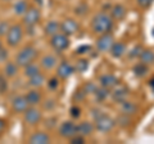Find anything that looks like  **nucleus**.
Masks as SVG:
<instances>
[{
	"mask_svg": "<svg viewBox=\"0 0 154 144\" xmlns=\"http://www.w3.org/2000/svg\"><path fill=\"white\" fill-rule=\"evenodd\" d=\"M113 27V18L110 14L105 12H100L93 18L91 22V28H93L94 33L96 35H103L112 30Z\"/></svg>",
	"mask_w": 154,
	"mask_h": 144,
	"instance_id": "nucleus-1",
	"label": "nucleus"
},
{
	"mask_svg": "<svg viewBox=\"0 0 154 144\" xmlns=\"http://www.w3.org/2000/svg\"><path fill=\"white\" fill-rule=\"evenodd\" d=\"M37 55V52L33 46H26L23 48L22 50H19V53L16 57V63L19 66V67H25L27 64L32 63L35 61Z\"/></svg>",
	"mask_w": 154,
	"mask_h": 144,
	"instance_id": "nucleus-2",
	"label": "nucleus"
},
{
	"mask_svg": "<svg viewBox=\"0 0 154 144\" xmlns=\"http://www.w3.org/2000/svg\"><path fill=\"white\" fill-rule=\"evenodd\" d=\"M94 120H95V127H96V130H99V131H102V133L110 131L114 127V125H116L114 120L112 117L107 116L105 113L99 114V116L95 117Z\"/></svg>",
	"mask_w": 154,
	"mask_h": 144,
	"instance_id": "nucleus-3",
	"label": "nucleus"
},
{
	"mask_svg": "<svg viewBox=\"0 0 154 144\" xmlns=\"http://www.w3.org/2000/svg\"><path fill=\"white\" fill-rule=\"evenodd\" d=\"M50 45L53 46V49L57 52H63L69 46V39L68 35H66L63 32H57L55 35L51 36Z\"/></svg>",
	"mask_w": 154,
	"mask_h": 144,
	"instance_id": "nucleus-4",
	"label": "nucleus"
},
{
	"mask_svg": "<svg viewBox=\"0 0 154 144\" xmlns=\"http://www.w3.org/2000/svg\"><path fill=\"white\" fill-rule=\"evenodd\" d=\"M23 30L19 25H13L7 32V42L9 46H17L22 40Z\"/></svg>",
	"mask_w": 154,
	"mask_h": 144,
	"instance_id": "nucleus-5",
	"label": "nucleus"
},
{
	"mask_svg": "<svg viewBox=\"0 0 154 144\" xmlns=\"http://www.w3.org/2000/svg\"><path fill=\"white\" fill-rule=\"evenodd\" d=\"M40 11L37 8H28L26 13L23 14V23L27 26V27H32L35 26L36 23L40 21Z\"/></svg>",
	"mask_w": 154,
	"mask_h": 144,
	"instance_id": "nucleus-6",
	"label": "nucleus"
},
{
	"mask_svg": "<svg viewBox=\"0 0 154 144\" xmlns=\"http://www.w3.org/2000/svg\"><path fill=\"white\" fill-rule=\"evenodd\" d=\"M114 44V39L110 33H103L100 35V37L96 41V49L102 53H105V52H109L112 45Z\"/></svg>",
	"mask_w": 154,
	"mask_h": 144,
	"instance_id": "nucleus-7",
	"label": "nucleus"
},
{
	"mask_svg": "<svg viewBox=\"0 0 154 144\" xmlns=\"http://www.w3.org/2000/svg\"><path fill=\"white\" fill-rule=\"evenodd\" d=\"M128 88L126 85H123V84H117L114 86V89H113V92H112V99L114 100L116 103H122L123 100H126L127 97H128Z\"/></svg>",
	"mask_w": 154,
	"mask_h": 144,
	"instance_id": "nucleus-8",
	"label": "nucleus"
},
{
	"mask_svg": "<svg viewBox=\"0 0 154 144\" xmlns=\"http://www.w3.org/2000/svg\"><path fill=\"white\" fill-rule=\"evenodd\" d=\"M59 135L64 139H71L77 135V125L72 121H66L60 125L59 127Z\"/></svg>",
	"mask_w": 154,
	"mask_h": 144,
	"instance_id": "nucleus-9",
	"label": "nucleus"
},
{
	"mask_svg": "<svg viewBox=\"0 0 154 144\" xmlns=\"http://www.w3.org/2000/svg\"><path fill=\"white\" fill-rule=\"evenodd\" d=\"M41 120V112L38 109L33 108V105H30L25 112V122L28 125H36Z\"/></svg>",
	"mask_w": 154,
	"mask_h": 144,
	"instance_id": "nucleus-10",
	"label": "nucleus"
},
{
	"mask_svg": "<svg viewBox=\"0 0 154 144\" xmlns=\"http://www.w3.org/2000/svg\"><path fill=\"white\" fill-rule=\"evenodd\" d=\"M28 107H30V103L27 102L26 95H18V97L14 98L13 102H12V108H13V111L17 112V113H23V112H26Z\"/></svg>",
	"mask_w": 154,
	"mask_h": 144,
	"instance_id": "nucleus-11",
	"label": "nucleus"
},
{
	"mask_svg": "<svg viewBox=\"0 0 154 144\" xmlns=\"http://www.w3.org/2000/svg\"><path fill=\"white\" fill-rule=\"evenodd\" d=\"M75 72V67L72 66L69 62H62V63L58 66V68H57V75H58V77H60V79H68L69 76L72 75Z\"/></svg>",
	"mask_w": 154,
	"mask_h": 144,
	"instance_id": "nucleus-12",
	"label": "nucleus"
},
{
	"mask_svg": "<svg viewBox=\"0 0 154 144\" xmlns=\"http://www.w3.org/2000/svg\"><path fill=\"white\" fill-rule=\"evenodd\" d=\"M77 30H79V23H77L76 21L71 20V18H68V20H64L63 22L60 23V32L66 33V35H73V33L77 32Z\"/></svg>",
	"mask_w": 154,
	"mask_h": 144,
	"instance_id": "nucleus-13",
	"label": "nucleus"
},
{
	"mask_svg": "<svg viewBox=\"0 0 154 144\" xmlns=\"http://www.w3.org/2000/svg\"><path fill=\"white\" fill-rule=\"evenodd\" d=\"M99 81H100V85H102L103 88H107V89H112L118 84V79L112 74L103 75L102 77L99 79Z\"/></svg>",
	"mask_w": 154,
	"mask_h": 144,
	"instance_id": "nucleus-14",
	"label": "nucleus"
},
{
	"mask_svg": "<svg viewBox=\"0 0 154 144\" xmlns=\"http://www.w3.org/2000/svg\"><path fill=\"white\" fill-rule=\"evenodd\" d=\"M28 142L31 144H48V143H50V136L46 133L38 131V133L32 134L30 139H28Z\"/></svg>",
	"mask_w": 154,
	"mask_h": 144,
	"instance_id": "nucleus-15",
	"label": "nucleus"
},
{
	"mask_svg": "<svg viewBox=\"0 0 154 144\" xmlns=\"http://www.w3.org/2000/svg\"><path fill=\"white\" fill-rule=\"evenodd\" d=\"M94 131V125L88 121H82L77 125V134L81 136H89Z\"/></svg>",
	"mask_w": 154,
	"mask_h": 144,
	"instance_id": "nucleus-16",
	"label": "nucleus"
},
{
	"mask_svg": "<svg viewBox=\"0 0 154 144\" xmlns=\"http://www.w3.org/2000/svg\"><path fill=\"white\" fill-rule=\"evenodd\" d=\"M137 111V105L135 104L134 102H131V100H123V102L121 103V112L123 114H127V116H132V114H135Z\"/></svg>",
	"mask_w": 154,
	"mask_h": 144,
	"instance_id": "nucleus-17",
	"label": "nucleus"
},
{
	"mask_svg": "<svg viewBox=\"0 0 154 144\" xmlns=\"http://www.w3.org/2000/svg\"><path fill=\"white\" fill-rule=\"evenodd\" d=\"M110 53H112V55L116 57V58H119V57H122L125 53H126V44L122 41H118V42H114L110 48Z\"/></svg>",
	"mask_w": 154,
	"mask_h": 144,
	"instance_id": "nucleus-18",
	"label": "nucleus"
},
{
	"mask_svg": "<svg viewBox=\"0 0 154 144\" xmlns=\"http://www.w3.org/2000/svg\"><path fill=\"white\" fill-rule=\"evenodd\" d=\"M139 59H140L141 63L146 64V66H150L154 63V52L150 49H145L140 53L139 55Z\"/></svg>",
	"mask_w": 154,
	"mask_h": 144,
	"instance_id": "nucleus-19",
	"label": "nucleus"
},
{
	"mask_svg": "<svg viewBox=\"0 0 154 144\" xmlns=\"http://www.w3.org/2000/svg\"><path fill=\"white\" fill-rule=\"evenodd\" d=\"M57 64V58L53 54H46L41 58V67L44 70H51Z\"/></svg>",
	"mask_w": 154,
	"mask_h": 144,
	"instance_id": "nucleus-20",
	"label": "nucleus"
},
{
	"mask_svg": "<svg viewBox=\"0 0 154 144\" xmlns=\"http://www.w3.org/2000/svg\"><path fill=\"white\" fill-rule=\"evenodd\" d=\"M26 99H27V102L30 103V105H36L41 102V94L38 90L33 89L26 94Z\"/></svg>",
	"mask_w": 154,
	"mask_h": 144,
	"instance_id": "nucleus-21",
	"label": "nucleus"
},
{
	"mask_svg": "<svg viewBox=\"0 0 154 144\" xmlns=\"http://www.w3.org/2000/svg\"><path fill=\"white\" fill-rule=\"evenodd\" d=\"M27 9H28V4L26 0H17L13 5V13L17 14V16H23Z\"/></svg>",
	"mask_w": 154,
	"mask_h": 144,
	"instance_id": "nucleus-22",
	"label": "nucleus"
},
{
	"mask_svg": "<svg viewBox=\"0 0 154 144\" xmlns=\"http://www.w3.org/2000/svg\"><path fill=\"white\" fill-rule=\"evenodd\" d=\"M110 16H112L113 20H123V17L126 16V9H125L123 5H119V4H117V5H114L112 8V12H110Z\"/></svg>",
	"mask_w": 154,
	"mask_h": 144,
	"instance_id": "nucleus-23",
	"label": "nucleus"
},
{
	"mask_svg": "<svg viewBox=\"0 0 154 144\" xmlns=\"http://www.w3.org/2000/svg\"><path fill=\"white\" fill-rule=\"evenodd\" d=\"M60 31V23H58L57 21H50L48 22V25L45 26V33L49 36L55 35L57 32Z\"/></svg>",
	"mask_w": 154,
	"mask_h": 144,
	"instance_id": "nucleus-24",
	"label": "nucleus"
},
{
	"mask_svg": "<svg viewBox=\"0 0 154 144\" xmlns=\"http://www.w3.org/2000/svg\"><path fill=\"white\" fill-rule=\"evenodd\" d=\"M28 84H30L32 88H40V86H42L45 84V76L40 72V74H37L35 76H32V77H30Z\"/></svg>",
	"mask_w": 154,
	"mask_h": 144,
	"instance_id": "nucleus-25",
	"label": "nucleus"
},
{
	"mask_svg": "<svg viewBox=\"0 0 154 144\" xmlns=\"http://www.w3.org/2000/svg\"><path fill=\"white\" fill-rule=\"evenodd\" d=\"M18 64L17 63H13V62H9V63L5 64V67H4V74H5V76H8V77H14L17 74H18Z\"/></svg>",
	"mask_w": 154,
	"mask_h": 144,
	"instance_id": "nucleus-26",
	"label": "nucleus"
},
{
	"mask_svg": "<svg viewBox=\"0 0 154 144\" xmlns=\"http://www.w3.org/2000/svg\"><path fill=\"white\" fill-rule=\"evenodd\" d=\"M94 94H95V98H96V100L98 102H103V100H105L108 97H109V89H107V88H96V90L94 92Z\"/></svg>",
	"mask_w": 154,
	"mask_h": 144,
	"instance_id": "nucleus-27",
	"label": "nucleus"
},
{
	"mask_svg": "<svg viewBox=\"0 0 154 144\" xmlns=\"http://www.w3.org/2000/svg\"><path fill=\"white\" fill-rule=\"evenodd\" d=\"M37 74H40V68H38V66L35 64L33 62L25 66V76H27V77H32V76H35Z\"/></svg>",
	"mask_w": 154,
	"mask_h": 144,
	"instance_id": "nucleus-28",
	"label": "nucleus"
},
{
	"mask_svg": "<svg viewBox=\"0 0 154 144\" xmlns=\"http://www.w3.org/2000/svg\"><path fill=\"white\" fill-rule=\"evenodd\" d=\"M134 74L139 76V77H143V76H145L148 74V66L146 64H144V63H139L134 67Z\"/></svg>",
	"mask_w": 154,
	"mask_h": 144,
	"instance_id": "nucleus-29",
	"label": "nucleus"
},
{
	"mask_svg": "<svg viewBox=\"0 0 154 144\" xmlns=\"http://www.w3.org/2000/svg\"><path fill=\"white\" fill-rule=\"evenodd\" d=\"M88 67H89V62L86 59H79L77 61V63H76L75 70L79 71V72H85L86 70H88Z\"/></svg>",
	"mask_w": 154,
	"mask_h": 144,
	"instance_id": "nucleus-30",
	"label": "nucleus"
},
{
	"mask_svg": "<svg viewBox=\"0 0 154 144\" xmlns=\"http://www.w3.org/2000/svg\"><path fill=\"white\" fill-rule=\"evenodd\" d=\"M117 124L119 125V126H127V125L130 124V118L127 114H121L119 117H117Z\"/></svg>",
	"mask_w": 154,
	"mask_h": 144,
	"instance_id": "nucleus-31",
	"label": "nucleus"
},
{
	"mask_svg": "<svg viewBox=\"0 0 154 144\" xmlns=\"http://www.w3.org/2000/svg\"><path fill=\"white\" fill-rule=\"evenodd\" d=\"M8 90V83L7 79L3 75H0V94H4Z\"/></svg>",
	"mask_w": 154,
	"mask_h": 144,
	"instance_id": "nucleus-32",
	"label": "nucleus"
},
{
	"mask_svg": "<svg viewBox=\"0 0 154 144\" xmlns=\"http://www.w3.org/2000/svg\"><path fill=\"white\" fill-rule=\"evenodd\" d=\"M48 86H49V89H51V90H57L58 86H59V81H58L57 77H53L48 81Z\"/></svg>",
	"mask_w": 154,
	"mask_h": 144,
	"instance_id": "nucleus-33",
	"label": "nucleus"
},
{
	"mask_svg": "<svg viewBox=\"0 0 154 144\" xmlns=\"http://www.w3.org/2000/svg\"><path fill=\"white\" fill-rule=\"evenodd\" d=\"M95 90H96V86L93 83H88V84L85 85V88H84V92L86 94H91V93H94Z\"/></svg>",
	"mask_w": 154,
	"mask_h": 144,
	"instance_id": "nucleus-34",
	"label": "nucleus"
},
{
	"mask_svg": "<svg viewBox=\"0 0 154 144\" xmlns=\"http://www.w3.org/2000/svg\"><path fill=\"white\" fill-rule=\"evenodd\" d=\"M9 26L8 25V22H0V36H3V35H5V33L8 32L9 30Z\"/></svg>",
	"mask_w": 154,
	"mask_h": 144,
	"instance_id": "nucleus-35",
	"label": "nucleus"
},
{
	"mask_svg": "<svg viewBox=\"0 0 154 144\" xmlns=\"http://www.w3.org/2000/svg\"><path fill=\"white\" fill-rule=\"evenodd\" d=\"M71 143H73V144H82L85 143V136H81V135H75L73 138H71Z\"/></svg>",
	"mask_w": 154,
	"mask_h": 144,
	"instance_id": "nucleus-36",
	"label": "nucleus"
},
{
	"mask_svg": "<svg viewBox=\"0 0 154 144\" xmlns=\"http://www.w3.org/2000/svg\"><path fill=\"white\" fill-rule=\"evenodd\" d=\"M137 4L140 5L141 8H148V7H150L154 0H136Z\"/></svg>",
	"mask_w": 154,
	"mask_h": 144,
	"instance_id": "nucleus-37",
	"label": "nucleus"
},
{
	"mask_svg": "<svg viewBox=\"0 0 154 144\" xmlns=\"http://www.w3.org/2000/svg\"><path fill=\"white\" fill-rule=\"evenodd\" d=\"M80 114H81V109L79 107H76V105H75V107L71 108V116L73 118H79Z\"/></svg>",
	"mask_w": 154,
	"mask_h": 144,
	"instance_id": "nucleus-38",
	"label": "nucleus"
},
{
	"mask_svg": "<svg viewBox=\"0 0 154 144\" xmlns=\"http://www.w3.org/2000/svg\"><path fill=\"white\" fill-rule=\"evenodd\" d=\"M7 59H8V52L4 49V48H2V49H0V63L5 62Z\"/></svg>",
	"mask_w": 154,
	"mask_h": 144,
	"instance_id": "nucleus-39",
	"label": "nucleus"
},
{
	"mask_svg": "<svg viewBox=\"0 0 154 144\" xmlns=\"http://www.w3.org/2000/svg\"><path fill=\"white\" fill-rule=\"evenodd\" d=\"M85 95H86V93L84 92V90H79V92H76V93H75L73 98L77 99V100H82V99L85 98Z\"/></svg>",
	"mask_w": 154,
	"mask_h": 144,
	"instance_id": "nucleus-40",
	"label": "nucleus"
},
{
	"mask_svg": "<svg viewBox=\"0 0 154 144\" xmlns=\"http://www.w3.org/2000/svg\"><path fill=\"white\" fill-rule=\"evenodd\" d=\"M90 50V46L89 45H82V46H80L79 49H77V54H85L86 52H89Z\"/></svg>",
	"mask_w": 154,
	"mask_h": 144,
	"instance_id": "nucleus-41",
	"label": "nucleus"
},
{
	"mask_svg": "<svg viewBox=\"0 0 154 144\" xmlns=\"http://www.w3.org/2000/svg\"><path fill=\"white\" fill-rule=\"evenodd\" d=\"M4 127H5V122H4L3 118H0V131H3Z\"/></svg>",
	"mask_w": 154,
	"mask_h": 144,
	"instance_id": "nucleus-42",
	"label": "nucleus"
},
{
	"mask_svg": "<svg viewBox=\"0 0 154 144\" xmlns=\"http://www.w3.org/2000/svg\"><path fill=\"white\" fill-rule=\"evenodd\" d=\"M149 85H150V88H152V89L154 90V77H153V79L150 80V83H149Z\"/></svg>",
	"mask_w": 154,
	"mask_h": 144,
	"instance_id": "nucleus-43",
	"label": "nucleus"
},
{
	"mask_svg": "<svg viewBox=\"0 0 154 144\" xmlns=\"http://www.w3.org/2000/svg\"><path fill=\"white\" fill-rule=\"evenodd\" d=\"M2 48H3V44H2V41H0V49H2Z\"/></svg>",
	"mask_w": 154,
	"mask_h": 144,
	"instance_id": "nucleus-44",
	"label": "nucleus"
},
{
	"mask_svg": "<svg viewBox=\"0 0 154 144\" xmlns=\"http://www.w3.org/2000/svg\"><path fill=\"white\" fill-rule=\"evenodd\" d=\"M2 2H12V0H2Z\"/></svg>",
	"mask_w": 154,
	"mask_h": 144,
	"instance_id": "nucleus-45",
	"label": "nucleus"
},
{
	"mask_svg": "<svg viewBox=\"0 0 154 144\" xmlns=\"http://www.w3.org/2000/svg\"><path fill=\"white\" fill-rule=\"evenodd\" d=\"M153 36H154V28H153Z\"/></svg>",
	"mask_w": 154,
	"mask_h": 144,
	"instance_id": "nucleus-46",
	"label": "nucleus"
}]
</instances>
